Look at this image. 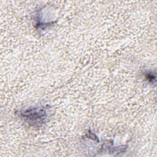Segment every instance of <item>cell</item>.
Listing matches in <instances>:
<instances>
[{
	"instance_id": "6da1fadb",
	"label": "cell",
	"mask_w": 157,
	"mask_h": 157,
	"mask_svg": "<svg viewBox=\"0 0 157 157\" xmlns=\"http://www.w3.org/2000/svg\"><path fill=\"white\" fill-rule=\"evenodd\" d=\"M23 117L29 120L33 123H42L47 117V113L44 109L35 108L28 109L22 113Z\"/></svg>"
}]
</instances>
